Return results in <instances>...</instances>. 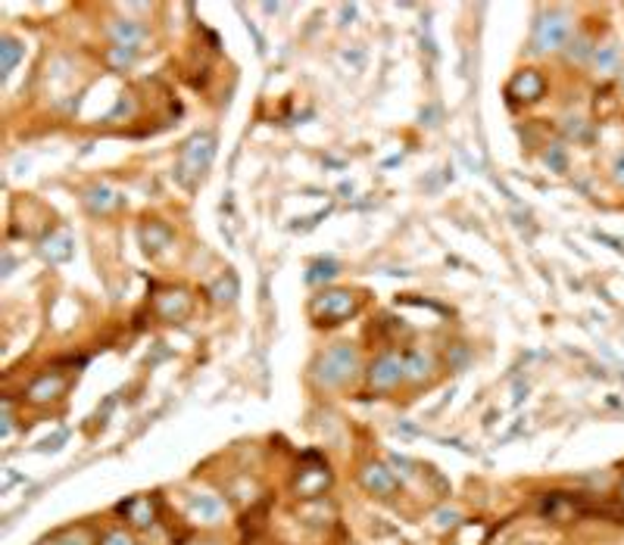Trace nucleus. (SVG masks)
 Returning <instances> with one entry per match:
<instances>
[{
  "label": "nucleus",
  "instance_id": "obj_1",
  "mask_svg": "<svg viewBox=\"0 0 624 545\" xmlns=\"http://www.w3.org/2000/svg\"><path fill=\"white\" fill-rule=\"evenodd\" d=\"M571 29H575V22H571V16L565 10L543 13V16L537 19V25H534L531 50H534L537 56L553 54V50H565V44L571 41Z\"/></svg>",
  "mask_w": 624,
  "mask_h": 545
},
{
  "label": "nucleus",
  "instance_id": "obj_2",
  "mask_svg": "<svg viewBox=\"0 0 624 545\" xmlns=\"http://www.w3.org/2000/svg\"><path fill=\"white\" fill-rule=\"evenodd\" d=\"M353 368H356V352L350 350L347 343L334 346V350H328L325 356L319 359V365H315V377L321 380V384H344L347 377L353 374Z\"/></svg>",
  "mask_w": 624,
  "mask_h": 545
},
{
  "label": "nucleus",
  "instance_id": "obj_3",
  "mask_svg": "<svg viewBox=\"0 0 624 545\" xmlns=\"http://www.w3.org/2000/svg\"><path fill=\"white\" fill-rule=\"evenodd\" d=\"M356 312V297L347 290H331L312 299V318L321 324H338V321L350 318Z\"/></svg>",
  "mask_w": 624,
  "mask_h": 545
},
{
  "label": "nucleus",
  "instance_id": "obj_4",
  "mask_svg": "<svg viewBox=\"0 0 624 545\" xmlns=\"http://www.w3.org/2000/svg\"><path fill=\"white\" fill-rule=\"evenodd\" d=\"M209 156H213V137L197 134L194 141L181 150V175H203V169L209 166Z\"/></svg>",
  "mask_w": 624,
  "mask_h": 545
},
{
  "label": "nucleus",
  "instance_id": "obj_5",
  "mask_svg": "<svg viewBox=\"0 0 624 545\" xmlns=\"http://www.w3.org/2000/svg\"><path fill=\"white\" fill-rule=\"evenodd\" d=\"M543 91H547V82H543V75H541V72H534V69H522L509 84V97L524 100V103L541 100Z\"/></svg>",
  "mask_w": 624,
  "mask_h": 545
},
{
  "label": "nucleus",
  "instance_id": "obj_6",
  "mask_svg": "<svg viewBox=\"0 0 624 545\" xmlns=\"http://www.w3.org/2000/svg\"><path fill=\"white\" fill-rule=\"evenodd\" d=\"M403 371H406V362L400 356H381L378 362H374L372 368V386H381V390H387V386H393L397 384L400 377H403Z\"/></svg>",
  "mask_w": 624,
  "mask_h": 545
},
{
  "label": "nucleus",
  "instance_id": "obj_7",
  "mask_svg": "<svg viewBox=\"0 0 624 545\" xmlns=\"http://www.w3.org/2000/svg\"><path fill=\"white\" fill-rule=\"evenodd\" d=\"M590 69L596 72V75H615V72H621V48L615 41L609 44H596L593 56H590Z\"/></svg>",
  "mask_w": 624,
  "mask_h": 545
},
{
  "label": "nucleus",
  "instance_id": "obj_8",
  "mask_svg": "<svg viewBox=\"0 0 624 545\" xmlns=\"http://www.w3.org/2000/svg\"><path fill=\"white\" fill-rule=\"evenodd\" d=\"M593 50H596L593 38H590L587 31H577V35H571V41L565 44V60H568L571 65H590Z\"/></svg>",
  "mask_w": 624,
  "mask_h": 545
},
{
  "label": "nucleus",
  "instance_id": "obj_9",
  "mask_svg": "<svg viewBox=\"0 0 624 545\" xmlns=\"http://www.w3.org/2000/svg\"><path fill=\"white\" fill-rule=\"evenodd\" d=\"M63 386H66L63 377H41L38 384H31L29 396L35 402H48V399H57V393H63Z\"/></svg>",
  "mask_w": 624,
  "mask_h": 545
},
{
  "label": "nucleus",
  "instance_id": "obj_10",
  "mask_svg": "<svg viewBox=\"0 0 624 545\" xmlns=\"http://www.w3.org/2000/svg\"><path fill=\"white\" fill-rule=\"evenodd\" d=\"M113 35H116V44H113V48H128V50H135V44L141 41L144 31L137 29L135 22H116Z\"/></svg>",
  "mask_w": 624,
  "mask_h": 545
},
{
  "label": "nucleus",
  "instance_id": "obj_11",
  "mask_svg": "<svg viewBox=\"0 0 624 545\" xmlns=\"http://www.w3.org/2000/svg\"><path fill=\"white\" fill-rule=\"evenodd\" d=\"M0 54H4V75H10L13 65H16V60H19V48L10 41V38H6L4 48H0Z\"/></svg>",
  "mask_w": 624,
  "mask_h": 545
},
{
  "label": "nucleus",
  "instance_id": "obj_12",
  "mask_svg": "<svg viewBox=\"0 0 624 545\" xmlns=\"http://www.w3.org/2000/svg\"><path fill=\"white\" fill-rule=\"evenodd\" d=\"M110 196H113V194H110L107 187L94 190V196H91V206H94V209H110L113 203H119V200H110Z\"/></svg>",
  "mask_w": 624,
  "mask_h": 545
},
{
  "label": "nucleus",
  "instance_id": "obj_13",
  "mask_svg": "<svg viewBox=\"0 0 624 545\" xmlns=\"http://www.w3.org/2000/svg\"><path fill=\"white\" fill-rule=\"evenodd\" d=\"M565 131H568V137H577V141L590 134V128L584 125V119H568L565 122Z\"/></svg>",
  "mask_w": 624,
  "mask_h": 545
},
{
  "label": "nucleus",
  "instance_id": "obj_14",
  "mask_svg": "<svg viewBox=\"0 0 624 545\" xmlns=\"http://www.w3.org/2000/svg\"><path fill=\"white\" fill-rule=\"evenodd\" d=\"M612 181L619 184V187H624V150H619L612 160Z\"/></svg>",
  "mask_w": 624,
  "mask_h": 545
},
{
  "label": "nucleus",
  "instance_id": "obj_15",
  "mask_svg": "<svg viewBox=\"0 0 624 545\" xmlns=\"http://www.w3.org/2000/svg\"><path fill=\"white\" fill-rule=\"evenodd\" d=\"M103 545H135V542H131V536H125V533H110L107 540H103Z\"/></svg>",
  "mask_w": 624,
  "mask_h": 545
},
{
  "label": "nucleus",
  "instance_id": "obj_16",
  "mask_svg": "<svg viewBox=\"0 0 624 545\" xmlns=\"http://www.w3.org/2000/svg\"><path fill=\"white\" fill-rule=\"evenodd\" d=\"M619 88H621V97H624V69H621V78H619Z\"/></svg>",
  "mask_w": 624,
  "mask_h": 545
},
{
  "label": "nucleus",
  "instance_id": "obj_17",
  "mask_svg": "<svg viewBox=\"0 0 624 545\" xmlns=\"http://www.w3.org/2000/svg\"><path fill=\"white\" fill-rule=\"evenodd\" d=\"M621 496H624V486H621Z\"/></svg>",
  "mask_w": 624,
  "mask_h": 545
}]
</instances>
